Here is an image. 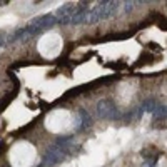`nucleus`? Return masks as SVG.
Here are the masks:
<instances>
[{"mask_svg": "<svg viewBox=\"0 0 167 167\" xmlns=\"http://www.w3.org/2000/svg\"><path fill=\"white\" fill-rule=\"evenodd\" d=\"M159 27H161L162 30H167V19H161V20H159Z\"/></svg>", "mask_w": 167, "mask_h": 167, "instance_id": "1", "label": "nucleus"}, {"mask_svg": "<svg viewBox=\"0 0 167 167\" xmlns=\"http://www.w3.org/2000/svg\"><path fill=\"white\" fill-rule=\"evenodd\" d=\"M149 47H151L152 50H157V52H161V47H159V45H155V44H152V42H151V45H149Z\"/></svg>", "mask_w": 167, "mask_h": 167, "instance_id": "2", "label": "nucleus"}]
</instances>
